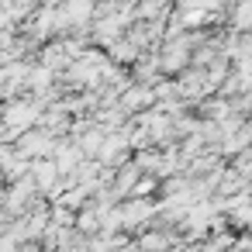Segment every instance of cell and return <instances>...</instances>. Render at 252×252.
<instances>
[{
  "label": "cell",
  "mask_w": 252,
  "mask_h": 252,
  "mask_svg": "<svg viewBox=\"0 0 252 252\" xmlns=\"http://www.w3.org/2000/svg\"><path fill=\"white\" fill-rule=\"evenodd\" d=\"M35 63H42L45 69H52L56 76H63L69 66H73V59H69V52H66V45L63 42H49V45H42V52H38V59Z\"/></svg>",
  "instance_id": "obj_2"
},
{
  "label": "cell",
  "mask_w": 252,
  "mask_h": 252,
  "mask_svg": "<svg viewBox=\"0 0 252 252\" xmlns=\"http://www.w3.org/2000/svg\"><path fill=\"white\" fill-rule=\"evenodd\" d=\"M118 104H121L131 118H138V114H145V111H152V107L159 104V100H156V87H149V83H131Z\"/></svg>",
  "instance_id": "obj_1"
}]
</instances>
